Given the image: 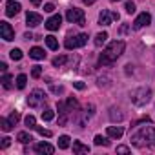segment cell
<instances>
[{
    "label": "cell",
    "mask_w": 155,
    "mask_h": 155,
    "mask_svg": "<svg viewBox=\"0 0 155 155\" xmlns=\"http://www.w3.org/2000/svg\"><path fill=\"white\" fill-rule=\"evenodd\" d=\"M144 122H150V119L146 117L144 120L135 122L130 140L135 148H155V128L153 126H144Z\"/></svg>",
    "instance_id": "obj_1"
},
{
    "label": "cell",
    "mask_w": 155,
    "mask_h": 155,
    "mask_svg": "<svg viewBox=\"0 0 155 155\" xmlns=\"http://www.w3.org/2000/svg\"><path fill=\"white\" fill-rule=\"evenodd\" d=\"M124 48H126V44H124L122 40H113V42L101 53L99 64H101V66H110V64H113V62L124 53Z\"/></svg>",
    "instance_id": "obj_2"
},
{
    "label": "cell",
    "mask_w": 155,
    "mask_h": 155,
    "mask_svg": "<svg viewBox=\"0 0 155 155\" xmlns=\"http://www.w3.org/2000/svg\"><path fill=\"white\" fill-rule=\"evenodd\" d=\"M130 99H131V102L135 104V106H144V104H148L150 102V99H151V90L150 88H137V90H133L131 93H130Z\"/></svg>",
    "instance_id": "obj_3"
},
{
    "label": "cell",
    "mask_w": 155,
    "mask_h": 155,
    "mask_svg": "<svg viewBox=\"0 0 155 155\" xmlns=\"http://www.w3.org/2000/svg\"><path fill=\"white\" fill-rule=\"evenodd\" d=\"M88 42V35L86 33H79V35H68L64 48L66 49H77V48H82Z\"/></svg>",
    "instance_id": "obj_4"
},
{
    "label": "cell",
    "mask_w": 155,
    "mask_h": 155,
    "mask_svg": "<svg viewBox=\"0 0 155 155\" xmlns=\"http://www.w3.org/2000/svg\"><path fill=\"white\" fill-rule=\"evenodd\" d=\"M66 18L68 22L71 24H77V26H86V17H84V11L79 9V8H69L66 11Z\"/></svg>",
    "instance_id": "obj_5"
},
{
    "label": "cell",
    "mask_w": 155,
    "mask_h": 155,
    "mask_svg": "<svg viewBox=\"0 0 155 155\" xmlns=\"http://www.w3.org/2000/svg\"><path fill=\"white\" fill-rule=\"evenodd\" d=\"M46 101H48V95L42 90H33L28 97V106L29 108H40V106H44Z\"/></svg>",
    "instance_id": "obj_6"
},
{
    "label": "cell",
    "mask_w": 155,
    "mask_h": 155,
    "mask_svg": "<svg viewBox=\"0 0 155 155\" xmlns=\"http://www.w3.org/2000/svg\"><path fill=\"white\" fill-rule=\"evenodd\" d=\"M0 37H2L6 42H11L15 38V31L8 22H0Z\"/></svg>",
    "instance_id": "obj_7"
},
{
    "label": "cell",
    "mask_w": 155,
    "mask_h": 155,
    "mask_svg": "<svg viewBox=\"0 0 155 155\" xmlns=\"http://www.w3.org/2000/svg\"><path fill=\"white\" fill-rule=\"evenodd\" d=\"M151 22V15L150 13H140L135 20H133V29H140V28H144V26H148Z\"/></svg>",
    "instance_id": "obj_8"
},
{
    "label": "cell",
    "mask_w": 155,
    "mask_h": 155,
    "mask_svg": "<svg viewBox=\"0 0 155 155\" xmlns=\"http://www.w3.org/2000/svg\"><path fill=\"white\" fill-rule=\"evenodd\" d=\"M20 9H22L20 4L15 2V0H9V2L6 4V15H8V17H15V15H18Z\"/></svg>",
    "instance_id": "obj_9"
},
{
    "label": "cell",
    "mask_w": 155,
    "mask_h": 155,
    "mask_svg": "<svg viewBox=\"0 0 155 155\" xmlns=\"http://www.w3.org/2000/svg\"><path fill=\"white\" fill-rule=\"evenodd\" d=\"M26 22H28V26H29V28H37V26L42 22V17H40L38 13L28 11V15H26Z\"/></svg>",
    "instance_id": "obj_10"
},
{
    "label": "cell",
    "mask_w": 155,
    "mask_h": 155,
    "mask_svg": "<svg viewBox=\"0 0 155 155\" xmlns=\"http://www.w3.org/2000/svg\"><path fill=\"white\" fill-rule=\"evenodd\" d=\"M60 24H62V17H60V15H53L51 18H48V20H46V28H48L49 31L58 29V28H60Z\"/></svg>",
    "instance_id": "obj_11"
},
{
    "label": "cell",
    "mask_w": 155,
    "mask_h": 155,
    "mask_svg": "<svg viewBox=\"0 0 155 155\" xmlns=\"http://www.w3.org/2000/svg\"><path fill=\"white\" fill-rule=\"evenodd\" d=\"M35 151H37V153H42V155H44V153L51 155V153L55 151V148H53L49 142H38V144L35 146Z\"/></svg>",
    "instance_id": "obj_12"
},
{
    "label": "cell",
    "mask_w": 155,
    "mask_h": 155,
    "mask_svg": "<svg viewBox=\"0 0 155 155\" xmlns=\"http://www.w3.org/2000/svg\"><path fill=\"white\" fill-rule=\"evenodd\" d=\"M111 20H113L111 13H110L108 9H102V11H101V15H99V24H101V26H110V24H111Z\"/></svg>",
    "instance_id": "obj_13"
},
{
    "label": "cell",
    "mask_w": 155,
    "mask_h": 155,
    "mask_svg": "<svg viewBox=\"0 0 155 155\" xmlns=\"http://www.w3.org/2000/svg\"><path fill=\"white\" fill-rule=\"evenodd\" d=\"M106 133H108V137H111V139H120L122 133H124V130H122L120 126H108Z\"/></svg>",
    "instance_id": "obj_14"
},
{
    "label": "cell",
    "mask_w": 155,
    "mask_h": 155,
    "mask_svg": "<svg viewBox=\"0 0 155 155\" xmlns=\"http://www.w3.org/2000/svg\"><path fill=\"white\" fill-rule=\"evenodd\" d=\"M73 153L81 155V153H90V146L88 144H82L81 140H75L73 142Z\"/></svg>",
    "instance_id": "obj_15"
},
{
    "label": "cell",
    "mask_w": 155,
    "mask_h": 155,
    "mask_svg": "<svg viewBox=\"0 0 155 155\" xmlns=\"http://www.w3.org/2000/svg\"><path fill=\"white\" fill-rule=\"evenodd\" d=\"M29 57L31 58H35V60H42V58H46V53H44V49L42 48H31L29 49Z\"/></svg>",
    "instance_id": "obj_16"
},
{
    "label": "cell",
    "mask_w": 155,
    "mask_h": 155,
    "mask_svg": "<svg viewBox=\"0 0 155 155\" xmlns=\"http://www.w3.org/2000/svg\"><path fill=\"white\" fill-rule=\"evenodd\" d=\"M110 119H111L113 122H115V120H117V122H120V120L124 119V113H122L119 108H111V111H110Z\"/></svg>",
    "instance_id": "obj_17"
},
{
    "label": "cell",
    "mask_w": 155,
    "mask_h": 155,
    "mask_svg": "<svg viewBox=\"0 0 155 155\" xmlns=\"http://www.w3.org/2000/svg\"><path fill=\"white\" fill-rule=\"evenodd\" d=\"M17 140H18V142H22V144H28V142H31V140H33V137H31L28 131H20V133L17 135Z\"/></svg>",
    "instance_id": "obj_18"
},
{
    "label": "cell",
    "mask_w": 155,
    "mask_h": 155,
    "mask_svg": "<svg viewBox=\"0 0 155 155\" xmlns=\"http://www.w3.org/2000/svg\"><path fill=\"white\" fill-rule=\"evenodd\" d=\"M46 44H48V48L53 49V51L58 49V42H57V38H55L53 35H48V37H46Z\"/></svg>",
    "instance_id": "obj_19"
},
{
    "label": "cell",
    "mask_w": 155,
    "mask_h": 155,
    "mask_svg": "<svg viewBox=\"0 0 155 155\" xmlns=\"http://www.w3.org/2000/svg\"><path fill=\"white\" fill-rule=\"evenodd\" d=\"M69 140H71V139H69L68 135H60V137H58V148H60V150H68V148H69Z\"/></svg>",
    "instance_id": "obj_20"
},
{
    "label": "cell",
    "mask_w": 155,
    "mask_h": 155,
    "mask_svg": "<svg viewBox=\"0 0 155 155\" xmlns=\"http://www.w3.org/2000/svg\"><path fill=\"white\" fill-rule=\"evenodd\" d=\"M106 40H108V33H106V31H102V33H99V35L95 37V46H97V48H101Z\"/></svg>",
    "instance_id": "obj_21"
},
{
    "label": "cell",
    "mask_w": 155,
    "mask_h": 155,
    "mask_svg": "<svg viewBox=\"0 0 155 155\" xmlns=\"http://www.w3.org/2000/svg\"><path fill=\"white\" fill-rule=\"evenodd\" d=\"M26 82H28V77H26L24 73H20V75L17 77V88H18V90H24V88H26Z\"/></svg>",
    "instance_id": "obj_22"
},
{
    "label": "cell",
    "mask_w": 155,
    "mask_h": 155,
    "mask_svg": "<svg viewBox=\"0 0 155 155\" xmlns=\"http://www.w3.org/2000/svg\"><path fill=\"white\" fill-rule=\"evenodd\" d=\"M66 106L69 108V111H75V110H79V101L73 99V97H69V99L66 101Z\"/></svg>",
    "instance_id": "obj_23"
},
{
    "label": "cell",
    "mask_w": 155,
    "mask_h": 155,
    "mask_svg": "<svg viewBox=\"0 0 155 155\" xmlns=\"http://www.w3.org/2000/svg\"><path fill=\"white\" fill-rule=\"evenodd\" d=\"M0 128H2L4 131H11V128H13V122H11L9 119H0Z\"/></svg>",
    "instance_id": "obj_24"
},
{
    "label": "cell",
    "mask_w": 155,
    "mask_h": 155,
    "mask_svg": "<svg viewBox=\"0 0 155 155\" xmlns=\"http://www.w3.org/2000/svg\"><path fill=\"white\" fill-rule=\"evenodd\" d=\"M66 60H68V57H66V55L55 57V58H53V66H55V68H60V66H64V64H66Z\"/></svg>",
    "instance_id": "obj_25"
},
{
    "label": "cell",
    "mask_w": 155,
    "mask_h": 155,
    "mask_svg": "<svg viewBox=\"0 0 155 155\" xmlns=\"http://www.w3.org/2000/svg\"><path fill=\"white\" fill-rule=\"evenodd\" d=\"M24 122H26V126H28L29 130H35V128H37V119H35L33 115H28Z\"/></svg>",
    "instance_id": "obj_26"
},
{
    "label": "cell",
    "mask_w": 155,
    "mask_h": 155,
    "mask_svg": "<svg viewBox=\"0 0 155 155\" xmlns=\"http://www.w3.org/2000/svg\"><path fill=\"white\" fill-rule=\"evenodd\" d=\"M95 144L97 146H110V140L106 139V137H102V135H95Z\"/></svg>",
    "instance_id": "obj_27"
},
{
    "label": "cell",
    "mask_w": 155,
    "mask_h": 155,
    "mask_svg": "<svg viewBox=\"0 0 155 155\" xmlns=\"http://www.w3.org/2000/svg\"><path fill=\"white\" fill-rule=\"evenodd\" d=\"M2 86H4L6 90H11V88H13V84H11V75L4 73V77H2Z\"/></svg>",
    "instance_id": "obj_28"
},
{
    "label": "cell",
    "mask_w": 155,
    "mask_h": 155,
    "mask_svg": "<svg viewBox=\"0 0 155 155\" xmlns=\"http://www.w3.org/2000/svg\"><path fill=\"white\" fill-rule=\"evenodd\" d=\"M53 117H55V111H53V110L46 108V110L42 111V119H44V120H53Z\"/></svg>",
    "instance_id": "obj_29"
},
{
    "label": "cell",
    "mask_w": 155,
    "mask_h": 155,
    "mask_svg": "<svg viewBox=\"0 0 155 155\" xmlns=\"http://www.w3.org/2000/svg\"><path fill=\"white\" fill-rule=\"evenodd\" d=\"M9 57H11L13 60H20V58H22V51L15 48V49H11V51H9Z\"/></svg>",
    "instance_id": "obj_30"
},
{
    "label": "cell",
    "mask_w": 155,
    "mask_h": 155,
    "mask_svg": "<svg viewBox=\"0 0 155 155\" xmlns=\"http://www.w3.org/2000/svg\"><path fill=\"white\" fill-rule=\"evenodd\" d=\"M40 75H42V68H40V66H35V68L31 69V77H33V79H38Z\"/></svg>",
    "instance_id": "obj_31"
},
{
    "label": "cell",
    "mask_w": 155,
    "mask_h": 155,
    "mask_svg": "<svg viewBox=\"0 0 155 155\" xmlns=\"http://www.w3.org/2000/svg\"><path fill=\"white\" fill-rule=\"evenodd\" d=\"M35 130H37V131H38V133H40L42 137H51V135H53V133H51L49 130H44V128H40V126H37Z\"/></svg>",
    "instance_id": "obj_32"
},
{
    "label": "cell",
    "mask_w": 155,
    "mask_h": 155,
    "mask_svg": "<svg viewBox=\"0 0 155 155\" xmlns=\"http://www.w3.org/2000/svg\"><path fill=\"white\" fill-rule=\"evenodd\" d=\"M124 9H126V13L131 15V13H135V4H133V2H126V8H124Z\"/></svg>",
    "instance_id": "obj_33"
},
{
    "label": "cell",
    "mask_w": 155,
    "mask_h": 155,
    "mask_svg": "<svg viewBox=\"0 0 155 155\" xmlns=\"http://www.w3.org/2000/svg\"><path fill=\"white\" fill-rule=\"evenodd\" d=\"M9 120H11V122H13V126H15V124H17V122L20 120V115H18L17 111H13V113L9 115Z\"/></svg>",
    "instance_id": "obj_34"
},
{
    "label": "cell",
    "mask_w": 155,
    "mask_h": 155,
    "mask_svg": "<svg viewBox=\"0 0 155 155\" xmlns=\"http://www.w3.org/2000/svg\"><path fill=\"white\" fill-rule=\"evenodd\" d=\"M9 144H11V139H9V137H4L2 142H0V146H2V148H8Z\"/></svg>",
    "instance_id": "obj_35"
},
{
    "label": "cell",
    "mask_w": 155,
    "mask_h": 155,
    "mask_svg": "<svg viewBox=\"0 0 155 155\" xmlns=\"http://www.w3.org/2000/svg\"><path fill=\"white\" fill-rule=\"evenodd\" d=\"M51 91L58 95V93H64V88H62V86H51Z\"/></svg>",
    "instance_id": "obj_36"
},
{
    "label": "cell",
    "mask_w": 155,
    "mask_h": 155,
    "mask_svg": "<svg viewBox=\"0 0 155 155\" xmlns=\"http://www.w3.org/2000/svg\"><path fill=\"white\" fill-rule=\"evenodd\" d=\"M93 113H95V106H93V104H90V106L86 108V115H88V117H91Z\"/></svg>",
    "instance_id": "obj_37"
},
{
    "label": "cell",
    "mask_w": 155,
    "mask_h": 155,
    "mask_svg": "<svg viewBox=\"0 0 155 155\" xmlns=\"http://www.w3.org/2000/svg\"><path fill=\"white\" fill-rule=\"evenodd\" d=\"M117 153H130L128 146H117Z\"/></svg>",
    "instance_id": "obj_38"
},
{
    "label": "cell",
    "mask_w": 155,
    "mask_h": 155,
    "mask_svg": "<svg viewBox=\"0 0 155 155\" xmlns=\"http://www.w3.org/2000/svg\"><path fill=\"white\" fill-rule=\"evenodd\" d=\"M44 11H46V13H53V11H55V6H53V4H46V6H44Z\"/></svg>",
    "instance_id": "obj_39"
},
{
    "label": "cell",
    "mask_w": 155,
    "mask_h": 155,
    "mask_svg": "<svg viewBox=\"0 0 155 155\" xmlns=\"http://www.w3.org/2000/svg\"><path fill=\"white\" fill-rule=\"evenodd\" d=\"M73 86L77 88V90H84L86 86H84V82H81V81H77V82H73Z\"/></svg>",
    "instance_id": "obj_40"
},
{
    "label": "cell",
    "mask_w": 155,
    "mask_h": 155,
    "mask_svg": "<svg viewBox=\"0 0 155 155\" xmlns=\"http://www.w3.org/2000/svg\"><path fill=\"white\" fill-rule=\"evenodd\" d=\"M0 71H2V73L8 71V64H6V62H0Z\"/></svg>",
    "instance_id": "obj_41"
},
{
    "label": "cell",
    "mask_w": 155,
    "mask_h": 155,
    "mask_svg": "<svg viewBox=\"0 0 155 155\" xmlns=\"http://www.w3.org/2000/svg\"><path fill=\"white\" fill-rule=\"evenodd\" d=\"M82 2H84V4H88V6H91V4H95V2H97V0H82Z\"/></svg>",
    "instance_id": "obj_42"
},
{
    "label": "cell",
    "mask_w": 155,
    "mask_h": 155,
    "mask_svg": "<svg viewBox=\"0 0 155 155\" xmlns=\"http://www.w3.org/2000/svg\"><path fill=\"white\" fill-rule=\"evenodd\" d=\"M40 2H42V0H31V4H33V6H40Z\"/></svg>",
    "instance_id": "obj_43"
},
{
    "label": "cell",
    "mask_w": 155,
    "mask_h": 155,
    "mask_svg": "<svg viewBox=\"0 0 155 155\" xmlns=\"http://www.w3.org/2000/svg\"><path fill=\"white\" fill-rule=\"evenodd\" d=\"M111 17H113V20H119L120 17H119V13H111Z\"/></svg>",
    "instance_id": "obj_44"
},
{
    "label": "cell",
    "mask_w": 155,
    "mask_h": 155,
    "mask_svg": "<svg viewBox=\"0 0 155 155\" xmlns=\"http://www.w3.org/2000/svg\"><path fill=\"white\" fill-rule=\"evenodd\" d=\"M24 38H28V40H31V38H33V35H31V33H26V35H24Z\"/></svg>",
    "instance_id": "obj_45"
},
{
    "label": "cell",
    "mask_w": 155,
    "mask_h": 155,
    "mask_svg": "<svg viewBox=\"0 0 155 155\" xmlns=\"http://www.w3.org/2000/svg\"><path fill=\"white\" fill-rule=\"evenodd\" d=\"M110 2H119V0H110Z\"/></svg>",
    "instance_id": "obj_46"
}]
</instances>
